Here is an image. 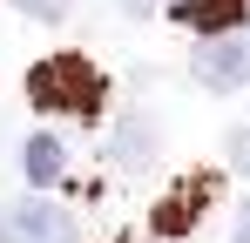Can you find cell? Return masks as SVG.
Returning a JSON list of instances; mask_svg holds the SVG:
<instances>
[{"label": "cell", "instance_id": "obj_1", "mask_svg": "<svg viewBox=\"0 0 250 243\" xmlns=\"http://www.w3.org/2000/svg\"><path fill=\"white\" fill-rule=\"evenodd\" d=\"M27 101L47 108V115H68V122H95L102 101H108V81L88 54H47L27 75Z\"/></svg>", "mask_w": 250, "mask_h": 243}, {"label": "cell", "instance_id": "obj_2", "mask_svg": "<svg viewBox=\"0 0 250 243\" xmlns=\"http://www.w3.org/2000/svg\"><path fill=\"white\" fill-rule=\"evenodd\" d=\"M196 81H203L209 95H230V88H244L250 81V27H230V34H209L196 47Z\"/></svg>", "mask_w": 250, "mask_h": 243}, {"label": "cell", "instance_id": "obj_3", "mask_svg": "<svg viewBox=\"0 0 250 243\" xmlns=\"http://www.w3.org/2000/svg\"><path fill=\"white\" fill-rule=\"evenodd\" d=\"M0 243H75V216L61 202L21 196V202L0 209Z\"/></svg>", "mask_w": 250, "mask_h": 243}, {"label": "cell", "instance_id": "obj_4", "mask_svg": "<svg viewBox=\"0 0 250 243\" xmlns=\"http://www.w3.org/2000/svg\"><path fill=\"white\" fill-rule=\"evenodd\" d=\"M209 196H216V182H209V176H189V182H176V189H169V196L149 209V230H156L163 243H183L189 230H196V216L209 209Z\"/></svg>", "mask_w": 250, "mask_h": 243}, {"label": "cell", "instance_id": "obj_5", "mask_svg": "<svg viewBox=\"0 0 250 243\" xmlns=\"http://www.w3.org/2000/svg\"><path fill=\"white\" fill-rule=\"evenodd\" d=\"M250 0H169V20H183V27H203V34H230V27H244Z\"/></svg>", "mask_w": 250, "mask_h": 243}, {"label": "cell", "instance_id": "obj_6", "mask_svg": "<svg viewBox=\"0 0 250 243\" xmlns=\"http://www.w3.org/2000/svg\"><path fill=\"white\" fill-rule=\"evenodd\" d=\"M108 156L122 162V169H142V162L156 156V128H149L142 115H122V122H115V135H108Z\"/></svg>", "mask_w": 250, "mask_h": 243}, {"label": "cell", "instance_id": "obj_7", "mask_svg": "<svg viewBox=\"0 0 250 243\" xmlns=\"http://www.w3.org/2000/svg\"><path fill=\"white\" fill-rule=\"evenodd\" d=\"M61 142H54V135H34V142H27V176H34V182H61Z\"/></svg>", "mask_w": 250, "mask_h": 243}, {"label": "cell", "instance_id": "obj_8", "mask_svg": "<svg viewBox=\"0 0 250 243\" xmlns=\"http://www.w3.org/2000/svg\"><path fill=\"white\" fill-rule=\"evenodd\" d=\"M14 7H21V14H34V20H61V7H68V0H14Z\"/></svg>", "mask_w": 250, "mask_h": 243}, {"label": "cell", "instance_id": "obj_9", "mask_svg": "<svg viewBox=\"0 0 250 243\" xmlns=\"http://www.w3.org/2000/svg\"><path fill=\"white\" fill-rule=\"evenodd\" d=\"M230 169H244V176H250V128L237 135V142H230Z\"/></svg>", "mask_w": 250, "mask_h": 243}, {"label": "cell", "instance_id": "obj_10", "mask_svg": "<svg viewBox=\"0 0 250 243\" xmlns=\"http://www.w3.org/2000/svg\"><path fill=\"white\" fill-rule=\"evenodd\" d=\"M115 7H122V14H135V20H149V14H156L163 0H115Z\"/></svg>", "mask_w": 250, "mask_h": 243}, {"label": "cell", "instance_id": "obj_11", "mask_svg": "<svg viewBox=\"0 0 250 243\" xmlns=\"http://www.w3.org/2000/svg\"><path fill=\"white\" fill-rule=\"evenodd\" d=\"M237 243H250V196H244V209H237Z\"/></svg>", "mask_w": 250, "mask_h": 243}]
</instances>
